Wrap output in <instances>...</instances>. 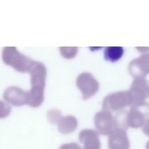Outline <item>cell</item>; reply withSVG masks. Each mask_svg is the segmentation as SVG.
I'll return each instance as SVG.
<instances>
[{
    "label": "cell",
    "mask_w": 149,
    "mask_h": 149,
    "mask_svg": "<svg viewBox=\"0 0 149 149\" xmlns=\"http://www.w3.org/2000/svg\"><path fill=\"white\" fill-rule=\"evenodd\" d=\"M29 72L30 74L31 87L27 91V104L32 107H37L44 99L47 68L41 62L34 61Z\"/></svg>",
    "instance_id": "6da1fadb"
},
{
    "label": "cell",
    "mask_w": 149,
    "mask_h": 149,
    "mask_svg": "<svg viewBox=\"0 0 149 149\" xmlns=\"http://www.w3.org/2000/svg\"><path fill=\"white\" fill-rule=\"evenodd\" d=\"M2 58L3 62L20 72H29L34 60L17 50L16 47L6 46L3 48Z\"/></svg>",
    "instance_id": "7a4b0ae2"
},
{
    "label": "cell",
    "mask_w": 149,
    "mask_h": 149,
    "mask_svg": "<svg viewBox=\"0 0 149 149\" xmlns=\"http://www.w3.org/2000/svg\"><path fill=\"white\" fill-rule=\"evenodd\" d=\"M133 104V99L129 91H120L107 95L102 102L103 109L112 112L120 111Z\"/></svg>",
    "instance_id": "3957f363"
},
{
    "label": "cell",
    "mask_w": 149,
    "mask_h": 149,
    "mask_svg": "<svg viewBox=\"0 0 149 149\" xmlns=\"http://www.w3.org/2000/svg\"><path fill=\"white\" fill-rule=\"evenodd\" d=\"M149 115V104L146 101L135 102L131 105L127 111V123L128 127L133 129L142 127L146 117Z\"/></svg>",
    "instance_id": "277c9868"
},
{
    "label": "cell",
    "mask_w": 149,
    "mask_h": 149,
    "mask_svg": "<svg viewBox=\"0 0 149 149\" xmlns=\"http://www.w3.org/2000/svg\"><path fill=\"white\" fill-rule=\"evenodd\" d=\"M76 86L82 93V97L87 100L93 96L98 90L99 83L88 72H83L77 77Z\"/></svg>",
    "instance_id": "5b68a950"
},
{
    "label": "cell",
    "mask_w": 149,
    "mask_h": 149,
    "mask_svg": "<svg viewBox=\"0 0 149 149\" xmlns=\"http://www.w3.org/2000/svg\"><path fill=\"white\" fill-rule=\"evenodd\" d=\"M94 120L97 132L101 135H109L115 129L113 116L110 111L102 109L98 112Z\"/></svg>",
    "instance_id": "8992f818"
},
{
    "label": "cell",
    "mask_w": 149,
    "mask_h": 149,
    "mask_svg": "<svg viewBox=\"0 0 149 149\" xmlns=\"http://www.w3.org/2000/svg\"><path fill=\"white\" fill-rule=\"evenodd\" d=\"M128 70L134 79L145 78L149 74V53H144L131 61Z\"/></svg>",
    "instance_id": "52a82bcc"
},
{
    "label": "cell",
    "mask_w": 149,
    "mask_h": 149,
    "mask_svg": "<svg viewBox=\"0 0 149 149\" xmlns=\"http://www.w3.org/2000/svg\"><path fill=\"white\" fill-rule=\"evenodd\" d=\"M128 91L132 95L133 104L144 101L149 97V81L145 78L135 79Z\"/></svg>",
    "instance_id": "ba28073f"
},
{
    "label": "cell",
    "mask_w": 149,
    "mask_h": 149,
    "mask_svg": "<svg viewBox=\"0 0 149 149\" xmlns=\"http://www.w3.org/2000/svg\"><path fill=\"white\" fill-rule=\"evenodd\" d=\"M3 98L6 101L13 105L22 106L27 104V91H24L17 86H11L5 90Z\"/></svg>",
    "instance_id": "9c48e42d"
},
{
    "label": "cell",
    "mask_w": 149,
    "mask_h": 149,
    "mask_svg": "<svg viewBox=\"0 0 149 149\" xmlns=\"http://www.w3.org/2000/svg\"><path fill=\"white\" fill-rule=\"evenodd\" d=\"M109 149H129L130 142L126 130L114 129L108 135Z\"/></svg>",
    "instance_id": "30bf717a"
},
{
    "label": "cell",
    "mask_w": 149,
    "mask_h": 149,
    "mask_svg": "<svg viewBox=\"0 0 149 149\" xmlns=\"http://www.w3.org/2000/svg\"><path fill=\"white\" fill-rule=\"evenodd\" d=\"M79 140L83 144V149H101V144L99 133L94 129H86L81 130Z\"/></svg>",
    "instance_id": "8fae6325"
},
{
    "label": "cell",
    "mask_w": 149,
    "mask_h": 149,
    "mask_svg": "<svg viewBox=\"0 0 149 149\" xmlns=\"http://www.w3.org/2000/svg\"><path fill=\"white\" fill-rule=\"evenodd\" d=\"M59 132L64 134H68L74 132L78 125L77 119L72 115L62 116L57 123Z\"/></svg>",
    "instance_id": "7c38bea8"
},
{
    "label": "cell",
    "mask_w": 149,
    "mask_h": 149,
    "mask_svg": "<svg viewBox=\"0 0 149 149\" xmlns=\"http://www.w3.org/2000/svg\"><path fill=\"white\" fill-rule=\"evenodd\" d=\"M124 53V49L122 47H108L104 49V55L105 60L112 62L119 60Z\"/></svg>",
    "instance_id": "4fadbf2b"
},
{
    "label": "cell",
    "mask_w": 149,
    "mask_h": 149,
    "mask_svg": "<svg viewBox=\"0 0 149 149\" xmlns=\"http://www.w3.org/2000/svg\"><path fill=\"white\" fill-rule=\"evenodd\" d=\"M127 111L120 110L113 116L115 129H122L126 130L129 127L127 123Z\"/></svg>",
    "instance_id": "5bb4252c"
},
{
    "label": "cell",
    "mask_w": 149,
    "mask_h": 149,
    "mask_svg": "<svg viewBox=\"0 0 149 149\" xmlns=\"http://www.w3.org/2000/svg\"><path fill=\"white\" fill-rule=\"evenodd\" d=\"M59 51L64 58L71 59L77 54L78 48L76 47H59Z\"/></svg>",
    "instance_id": "9a60e30c"
},
{
    "label": "cell",
    "mask_w": 149,
    "mask_h": 149,
    "mask_svg": "<svg viewBox=\"0 0 149 149\" xmlns=\"http://www.w3.org/2000/svg\"><path fill=\"white\" fill-rule=\"evenodd\" d=\"M47 116L48 121L52 124H57L60 119L62 117L61 111L55 108L48 110Z\"/></svg>",
    "instance_id": "2e32d148"
},
{
    "label": "cell",
    "mask_w": 149,
    "mask_h": 149,
    "mask_svg": "<svg viewBox=\"0 0 149 149\" xmlns=\"http://www.w3.org/2000/svg\"><path fill=\"white\" fill-rule=\"evenodd\" d=\"M11 112V107L10 105L1 100H0V119H3L8 116Z\"/></svg>",
    "instance_id": "e0dca14e"
},
{
    "label": "cell",
    "mask_w": 149,
    "mask_h": 149,
    "mask_svg": "<svg viewBox=\"0 0 149 149\" xmlns=\"http://www.w3.org/2000/svg\"><path fill=\"white\" fill-rule=\"evenodd\" d=\"M59 149H82V148L78 143L72 142L63 144L59 147Z\"/></svg>",
    "instance_id": "ac0fdd59"
},
{
    "label": "cell",
    "mask_w": 149,
    "mask_h": 149,
    "mask_svg": "<svg viewBox=\"0 0 149 149\" xmlns=\"http://www.w3.org/2000/svg\"><path fill=\"white\" fill-rule=\"evenodd\" d=\"M142 130L145 134L149 137V118L146 119L142 127Z\"/></svg>",
    "instance_id": "d6986e66"
},
{
    "label": "cell",
    "mask_w": 149,
    "mask_h": 149,
    "mask_svg": "<svg viewBox=\"0 0 149 149\" xmlns=\"http://www.w3.org/2000/svg\"><path fill=\"white\" fill-rule=\"evenodd\" d=\"M136 49H138L140 52H146L149 51V47H136Z\"/></svg>",
    "instance_id": "ffe728a7"
},
{
    "label": "cell",
    "mask_w": 149,
    "mask_h": 149,
    "mask_svg": "<svg viewBox=\"0 0 149 149\" xmlns=\"http://www.w3.org/2000/svg\"><path fill=\"white\" fill-rule=\"evenodd\" d=\"M146 149H149V140L146 144Z\"/></svg>",
    "instance_id": "44dd1931"
}]
</instances>
